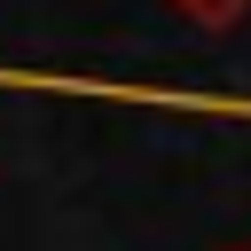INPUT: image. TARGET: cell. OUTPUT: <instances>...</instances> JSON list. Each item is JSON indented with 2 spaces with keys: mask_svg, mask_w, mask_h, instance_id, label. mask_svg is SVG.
<instances>
[{
  "mask_svg": "<svg viewBox=\"0 0 251 251\" xmlns=\"http://www.w3.org/2000/svg\"><path fill=\"white\" fill-rule=\"evenodd\" d=\"M180 24H196V31H227V24H243L251 16V0H165Z\"/></svg>",
  "mask_w": 251,
  "mask_h": 251,
  "instance_id": "1",
  "label": "cell"
}]
</instances>
